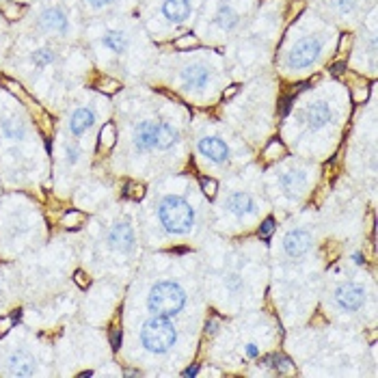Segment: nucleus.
<instances>
[{"label": "nucleus", "instance_id": "nucleus-7", "mask_svg": "<svg viewBox=\"0 0 378 378\" xmlns=\"http://www.w3.org/2000/svg\"><path fill=\"white\" fill-rule=\"evenodd\" d=\"M199 151H201V156H206L208 160H212L216 164H223V162H227V158H230V147H227L216 136L201 139L199 141Z\"/></svg>", "mask_w": 378, "mask_h": 378}, {"label": "nucleus", "instance_id": "nucleus-1", "mask_svg": "<svg viewBox=\"0 0 378 378\" xmlns=\"http://www.w3.org/2000/svg\"><path fill=\"white\" fill-rule=\"evenodd\" d=\"M175 340H178V331H175L173 322L164 316L149 318L141 329V344L151 355H164L171 350Z\"/></svg>", "mask_w": 378, "mask_h": 378}, {"label": "nucleus", "instance_id": "nucleus-2", "mask_svg": "<svg viewBox=\"0 0 378 378\" xmlns=\"http://www.w3.org/2000/svg\"><path fill=\"white\" fill-rule=\"evenodd\" d=\"M184 302H186V292L173 281L156 284L147 296L149 312H154V316H164V318H173L175 314H180Z\"/></svg>", "mask_w": 378, "mask_h": 378}, {"label": "nucleus", "instance_id": "nucleus-9", "mask_svg": "<svg viewBox=\"0 0 378 378\" xmlns=\"http://www.w3.org/2000/svg\"><path fill=\"white\" fill-rule=\"evenodd\" d=\"M132 143L136 151H151L156 149V123L154 121H143L134 128Z\"/></svg>", "mask_w": 378, "mask_h": 378}, {"label": "nucleus", "instance_id": "nucleus-10", "mask_svg": "<svg viewBox=\"0 0 378 378\" xmlns=\"http://www.w3.org/2000/svg\"><path fill=\"white\" fill-rule=\"evenodd\" d=\"M312 246V236L305 232V230H294L286 236L284 240V248H286V253L290 258H300V255H305L307 251Z\"/></svg>", "mask_w": 378, "mask_h": 378}, {"label": "nucleus", "instance_id": "nucleus-37", "mask_svg": "<svg viewBox=\"0 0 378 378\" xmlns=\"http://www.w3.org/2000/svg\"><path fill=\"white\" fill-rule=\"evenodd\" d=\"M197 372H199V368H197V365H192V368H188V370L184 372V376H186V378H190V376H197Z\"/></svg>", "mask_w": 378, "mask_h": 378}, {"label": "nucleus", "instance_id": "nucleus-17", "mask_svg": "<svg viewBox=\"0 0 378 378\" xmlns=\"http://www.w3.org/2000/svg\"><path fill=\"white\" fill-rule=\"evenodd\" d=\"M279 186H281V190H284L288 197H294V195H298L302 188L307 186V178H305V173H302V171L290 169V171H286V173L281 175Z\"/></svg>", "mask_w": 378, "mask_h": 378}, {"label": "nucleus", "instance_id": "nucleus-4", "mask_svg": "<svg viewBox=\"0 0 378 378\" xmlns=\"http://www.w3.org/2000/svg\"><path fill=\"white\" fill-rule=\"evenodd\" d=\"M322 52V43L316 37H305L294 43V48L288 55V67L292 69H305L316 63V59Z\"/></svg>", "mask_w": 378, "mask_h": 378}, {"label": "nucleus", "instance_id": "nucleus-30", "mask_svg": "<svg viewBox=\"0 0 378 378\" xmlns=\"http://www.w3.org/2000/svg\"><path fill=\"white\" fill-rule=\"evenodd\" d=\"M87 3H89L93 9H104V7L115 5V0H87Z\"/></svg>", "mask_w": 378, "mask_h": 378}, {"label": "nucleus", "instance_id": "nucleus-33", "mask_svg": "<svg viewBox=\"0 0 378 378\" xmlns=\"http://www.w3.org/2000/svg\"><path fill=\"white\" fill-rule=\"evenodd\" d=\"M175 46H178V48H190V46H197V39L195 37H184V39L175 41Z\"/></svg>", "mask_w": 378, "mask_h": 378}, {"label": "nucleus", "instance_id": "nucleus-38", "mask_svg": "<svg viewBox=\"0 0 378 378\" xmlns=\"http://www.w3.org/2000/svg\"><path fill=\"white\" fill-rule=\"evenodd\" d=\"M76 281H78V284H80L83 288H85V286L89 284V281H85V274H83V272H76Z\"/></svg>", "mask_w": 378, "mask_h": 378}, {"label": "nucleus", "instance_id": "nucleus-28", "mask_svg": "<svg viewBox=\"0 0 378 378\" xmlns=\"http://www.w3.org/2000/svg\"><path fill=\"white\" fill-rule=\"evenodd\" d=\"M333 5L342 11V13H348L355 7V0H333Z\"/></svg>", "mask_w": 378, "mask_h": 378}, {"label": "nucleus", "instance_id": "nucleus-3", "mask_svg": "<svg viewBox=\"0 0 378 378\" xmlns=\"http://www.w3.org/2000/svg\"><path fill=\"white\" fill-rule=\"evenodd\" d=\"M158 216L169 234H188L195 225V212L182 197H164Z\"/></svg>", "mask_w": 378, "mask_h": 378}, {"label": "nucleus", "instance_id": "nucleus-26", "mask_svg": "<svg viewBox=\"0 0 378 378\" xmlns=\"http://www.w3.org/2000/svg\"><path fill=\"white\" fill-rule=\"evenodd\" d=\"M272 232H274V220H272V218H266V220L260 225V238H268Z\"/></svg>", "mask_w": 378, "mask_h": 378}, {"label": "nucleus", "instance_id": "nucleus-35", "mask_svg": "<svg viewBox=\"0 0 378 378\" xmlns=\"http://www.w3.org/2000/svg\"><path fill=\"white\" fill-rule=\"evenodd\" d=\"M238 93V85H234V87H230L225 93H223V99H230V97H234Z\"/></svg>", "mask_w": 378, "mask_h": 378}, {"label": "nucleus", "instance_id": "nucleus-8", "mask_svg": "<svg viewBox=\"0 0 378 378\" xmlns=\"http://www.w3.org/2000/svg\"><path fill=\"white\" fill-rule=\"evenodd\" d=\"M108 244L115 251H121V253H128L134 246V232L128 223H119L108 232Z\"/></svg>", "mask_w": 378, "mask_h": 378}, {"label": "nucleus", "instance_id": "nucleus-18", "mask_svg": "<svg viewBox=\"0 0 378 378\" xmlns=\"http://www.w3.org/2000/svg\"><path fill=\"white\" fill-rule=\"evenodd\" d=\"M162 13L171 22H184L190 15V0H164Z\"/></svg>", "mask_w": 378, "mask_h": 378}, {"label": "nucleus", "instance_id": "nucleus-21", "mask_svg": "<svg viewBox=\"0 0 378 378\" xmlns=\"http://www.w3.org/2000/svg\"><path fill=\"white\" fill-rule=\"evenodd\" d=\"M31 61L37 67H48V65H52L57 61V52H55L52 48H37V50H33Z\"/></svg>", "mask_w": 378, "mask_h": 378}, {"label": "nucleus", "instance_id": "nucleus-20", "mask_svg": "<svg viewBox=\"0 0 378 378\" xmlns=\"http://www.w3.org/2000/svg\"><path fill=\"white\" fill-rule=\"evenodd\" d=\"M180 132L169 123H156V147L158 149H169L178 143Z\"/></svg>", "mask_w": 378, "mask_h": 378}, {"label": "nucleus", "instance_id": "nucleus-19", "mask_svg": "<svg viewBox=\"0 0 378 378\" xmlns=\"http://www.w3.org/2000/svg\"><path fill=\"white\" fill-rule=\"evenodd\" d=\"M240 22V15L238 11L230 5V3H223L214 15V24L220 29V31H232L236 24Z\"/></svg>", "mask_w": 378, "mask_h": 378}, {"label": "nucleus", "instance_id": "nucleus-31", "mask_svg": "<svg viewBox=\"0 0 378 378\" xmlns=\"http://www.w3.org/2000/svg\"><path fill=\"white\" fill-rule=\"evenodd\" d=\"M111 344H113L115 350L121 346V329H113V333H111Z\"/></svg>", "mask_w": 378, "mask_h": 378}, {"label": "nucleus", "instance_id": "nucleus-5", "mask_svg": "<svg viewBox=\"0 0 378 378\" xmlns=\"http://www.w3.org/2000/svg\"><path fill=\"white\" fill-rule=\"evenodd\" d=\"M37 27L48 35H67L69 18L61 7H46L37 18Z\"/></svg>", "mask_w": 378, "mask_h": 378}, {"label": "nucleus", "instance_id": "nucleus-13", "mask_svg": "<svg viewBox=\"0 0 378 378\" xmlns=\"http://www.w3.org/2000/svg\"><path fill=\"white\" fill-rule=\"evenodd\" d=\"M182 80H184V85L188 89H204L210 83V71H208L206 65L195 63V65H188L182 71Z\"/></svg>", "mask_w": 378, "mask_h": 378}, {"label": "nucleus", "instance_id": "nucleus-14", "mask_svg": "<svg viewBox=\"0 0 378 378\" xmlns=\"http://www.w3.org/2000/svg\"><path fill=\"white\" fill-rule=\"evenodd\" d=\"M333 119V111L326 106L324 102H318V104H312L307 111H305V121L312 130H320L324 125H329Z\"/></svg>", "mask_w": 378, "mask_h": 378}, {"label": "nucleus", "instance_id": "nucleus-11", "mask_svg": "<svg viewBox=\"0 0 378 378\" xmlns=\"http://www.w3.org/2000/svg\"><path fill=\"white\" fill-rule=\"evenodd\" d=\"M93 123H95V113H93V108L80 106V108H76V111L69 115V132H71L74 136H83L87 130L93 128Z\"/></svg>", "mask_w": 378, "mask_h": 378}, {"label": "nucleus", "instance_id": "nucleus-24", "mask_svg": "<svg viewBox=\"0 0 378 378\" xmlns=\"http://www.w3.org/2000/svg\"><path fill=\"white\" fill-rule=\"evenodd\" d=\"M143 195H145V188H143L141 184H132V182L125 184L123 197H130V199H143Z\"/></svg>", "mask_w": 378, "mask_h": 378}, {"label": "nucleus", "instance_id": "nucleus-29", "mask_svg": "<svg viewBox=\"0 0 378 378\" xmlns=\"http://www.w3.org/2000/svg\"><path fill=\"white\" fill-rule=\"evenodd\" d=\"M78 158H80L78 145H69V147H67V160H69V162H78Z\"/></svg>", "mask_w": 378, "mask_h": 378}, {"label": "nucleus", "instance_id": "nucleus-32", "mask_svg": "<svg viewBox=\"0 0 378 378\" xmlns=\"http://www.w3.org/2000/svg\"><path fill=\"white\" fill-rule=\"evenodd\" d=\"M292 99H294L292 95H286V97L281 99V108H279V111H281V115H288V113H290V106H292Z\"/></svg>", "mask_w": 378, "mask_h": 378}, {"label": "nucleus", "instance_id": "nucleus-27", "mask_svg": "<svg viewBox=\"0 0 378 378\" xmlns=\"http://www.w3.org/2000/svg\"><path fill=\"white\" fill-rule=\"evenodd\" d=\"M201 188H204V192L208 197H214L216 192V182L214 180H208V178H201Z\"/></svg>", "mask_w": 378, "mask_h": 378}, {"label": "nucleus", "instance_id": "nucleus-34", "mask_svg": "<svg viewBox=\"0 0 378 378\" xmlns=\"http://www.w3.org/2000/svg\"><path fill=\"white\" fill-rule=\"evenodd\" d=\"M113 136H115V134H113V125H106V128L102 130V141L106 139V143H108V145H113V141H115Z\"/></svg>", "mask_w": 378, "mask_h": 378}, {"label": "nucleus", "instance_id": "nucleus-22", "mask_svg": "<svg viewBox=\"0 0 378 378\" xmlns=\"http://www.w3.org/2000/svg\"><path fill=\"white\" fill-rule=\"evenodd\" d=\"M3 134L7 139H11V141H20L24 136V123L20 119H15V117L3 121Z\"/></svg>", "mask_w": 378, "mask_h": 378}, {"label": "nucleus", "instance_id": "nucleus-12", "mask_svg": "<svg viewBox=\"0 0 378 378\" xmlns=\"http://www.w3.org/2000/svg\"><path fill=\"white\" fill-rule=\"evenodd\" d=\"M227 210H230L232 214L236 216H248V214H253L258 210V204H255V199L251 197L248 192H234L230 199H227Z\"/></svg>", "mask_w": 378, "mask_h": 378}, {"label": "nucleus", "instance_id": "nucleus-23", "mask_svg": "<svg viewBox=\"0 0 378 378\" xmlns=\"http://www.w3.org/2000/svg\"><path fill=\"white\" fill-rule=\"evenodd\" d=\"M268 365H270L272 370H276V372H281V374L292 370L290 359H288V357H284V355H270V357H268Z\"/></svg>", "mask_w": 378, "mask_h": 378}, {"label": "nucleus", "instance_id": "nucleus-16", "mask_svg": "<svg viewBox=\"0 0 378 378\" xmlns=\"http://www.w3.org/2000/svg\"><path fill=\"white\" fill-rule=\"evenodd\" d=\"M11 376H33L35 374V359L29 357L27 352H13L7 361Z\"/></svg>", "mask_w": 378, "mask_h": 378}, {"label": "nucleus", "instance_id": "nucleus-40", "mask_svg": "<svg viewBox=\"0 0 378 378\" xmlns=\"http://www.w3.org/2000/svg\"><path fill=\"white\" fill-rule=\"evenodd\" d=\"M355 262H357V264H359V266H361V264H363V260H361V255H359V253H357V255H355Z\"/></svg>", "mask_w": 378, "mask_h": 378}, {"label": "nucleus", "instance_id": "nucleus-25", "mask_svg": "<svg viewBox=\"0 0 378 378\" xmlns=\"http://www.w3.org/2000/svg\"><path fill=\"white\" fill-rule=\"evenodd\" d=\"M225 286H227V290H232V292H240V290L244 288L242 276H238V274H227Z\"/></svg>", "mask_w": 378, "mask_h": 378}, {"label": "nucleus", "instance_id": "nucleus-15", "mask_svg": "<svg viewBox=\"0 0 378 378\" xmlns=\"http://www.w3.org/2000/svg\"><path fill=\"white\" fill-rule=\"evenodd\" d=\"M99 43H102V48L106 50V52L121 57L125 50H128L130 39H128V35L121 33V31H106L102 35V39H99Z\"/></svg>", "mask_w": 378, "mask_h": 378}, {"label": "nucleus", "instance_id": "nucleus-39", "mask_svg": "<svg viewBox=\"0 0 378 378\" xmlns=\"http://www.w3.org/2000/svg\"><path fill=\"white\" fill-rule=\"evenodd\" d=\"M246 355H251V357H253V355H258V350H255L253 346H248V348H246Z\"/></svg>", "mask_w": 378, "mask_h": 378}, {"label": "nucleus", "instance_id": "nucleus-36", "mask_svg": "<svg viewBox=\"0 0 378 378\" xmlns=\"http://www.w3.org/2000/svg\"><path fill=\"white\" fill-rule=\"evenodd\" d=\"M344 69H346V65H344V63H335V65L331 67V74H333V76H340Z\"/></svg>", "mask_w": 378, "mask_h": 378}, {"label": "nucleus", "instance_id": "nucleus-6", "mask_svg": "<svg viewBox=\"0 0 378 378\" xmlns=\"http://www.w3.org/2000/svg\"><path fill=\"white\" fill-rule=\"evenodd\" d=\"M365 302V290L359 284H344L335 290V305L342 312H357Z\"/></svg>", "mask_w": 378, "mask_h": 378}]
</instances>
